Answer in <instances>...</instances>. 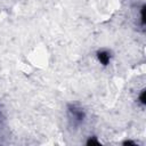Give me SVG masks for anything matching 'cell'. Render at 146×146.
<instances>
[{"label":"cell","instance_id":"obj_1","mask_svg":"<svg viewBox=\"0 0 146 146\" xmlns=\"http://www.w3.org/2000/svg\"><path fill=\"white\" fill-rule=\"evenodd\" d=\"M66 117L72 128H80L87 121V111L79 104L70 103L66 106Z\"/></svg>","mask_w":146,"mask_h":146},{"label":"cell","instance_id":"obj_2","mask_svg":"<svg viewBox=\"0 0 146 146\" xmlns=\"http://www.w3.org/2000/svg\"><path fill=\"white\" fill-rule=\"evenodd\" d=\"M95 57L96 60L98 62V64L103 67H107L111 65L112 59H113V54L110 49L107 48H99L96 52H95Z\"/></svg>","mask_w":146,"mask_h":146},{"label":"cell","instance_id":"obj_3","mask_svg":"<svg viewBox=\"0 0 146 146\" xmlns=\"http://www.w3.org/2000/svg\"><path fill=\"white\" fill-rule=\"evenodd\" d=\"M137 104H138L141 108L145 107V105H146V90H145V88L141 89V90L138 92V95H137Z\"/></svg>","mask_w":146,"mask_h":146},{"label":"cell","instance_id":"obj_4","mask_svg":"<svg viewBox=\"0 0 146 146\" xmlns=\"http://www.w3.org/2000/svg\"><path fill=\"white\" fill-rule=\"evenodd\" d=\"M86 145H88V146H94V145L98 146V145H102V141L97 136H89L86 140Z\"/></svg>","mask_w":146,"mask_h":146},{"label":"cell","instance_id":"obj_5","mask_svg":"<svg viewBox=\"0 0 146 146\" xmlns=\"http://www.w3.org/2000/svg\"><path fill=\"white\" fill-rule=\"evenodd\" d=\"M139 23H140V26L144 27L145 26V3L141 5V7L139 8Z\"/></svg>","mask_w":146,"mask_h":146},{"label":"cell","instance_id":"obj_6","mask_svg":"<svg viewBox=\"0 0 146 146\" xmlns=\"http://www.w3.org/2000/svg\"><path fill=\"white\" fill-rule=\"evenodd\" d=\"M121 144H122L123 146H136V145H138L137 141L131 140V139H125V140H123Z\"/></svg>","mask_w":146,"mask_h":146}]
</instances>
